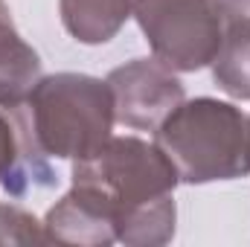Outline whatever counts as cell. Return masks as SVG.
<instances>
[{
	"label": "cell",
	"mask_w": 250,
	"mask_h": 247,
	"mask_svg": "<svg viewBox=\"0 0 250 247\" xmlns=\"http://www.w3.org/2000/svg\"><path fill=\"white\" fill-rule=\"evenodd\" d=\"M73 184L96 192L117 218V242L160 247L175 239L178 169L157 143L108 137L87 157L73 160Z\"/></svg>",
	"instance_id": "6da1fadb"
},
{
	"label": "cell",
	"mask_w": 250,
	"mask_h": 247,
	"mask_svg": "<svg viewBox=\"0 0 250 247\" xmlns=\"http://www.w3.org/2000/svg\"><path fill=\"white\" fill-rule=\"evenodd\" d=\"M12 123L26 163L50 186L47 160L87 157L111 137L117 123L111 84L87 73L41 76L26 99L12 108Z\"/></svg>",
	"instance_id": "7a4b0ae2"
},
{
	"label": "cell",
	"mask_w": 250,
	"mask_h": 247,
	"mask_svg": "<svg viewBox=\"0 0 250 247\" xmlns=\"http://www.w3.org/2000/svg\"><path fill=\"white\" fill-rule=\"evenodd\" d=\"M181 184L201 186L250 175V117L212 96L184 99L154 131Z\"/></svg>",
	"instance_id": "3957f363"
},
{
	"label": "cell",
	"mask_w": 250,
	"mask_h": 247,
	"mask_svg": "<svg viewBox=\"0 0 250 247\" xmlns=\"http://www.w3.org/2000/svg\"><path fill=\"white\" fill-rule=\"evenodd\" d=\"M134 18L154 59L175 73L209 67L224 41L212 0H137Z\"/></svg>",
	"instance_id": "277c9868"
},
{
	"label": "cell",
	"mask_w": 250,
	"mask_h": 247,
	"mask_svg": "<svg viewBox=\"0 0 250 247\" xmlns=\"http://www.w3.org/2000/svg\"><path fill=\"white\" fill-rule=\"evenodd\" d=\"M105 82L114 93L117 123L131 131H157V125L187 99L178 73L157 59H131L114 67Z\"/></svg>",
	"instance_id": "5b68a950"
},
{
	"label": "cell",
	"mask_w": 250,
	"mask_h": 247,
	"mask_svg": "<svg viewBox=\"0 0 250 247\" xmlns=\"http://www.w3.org/2000/svg\"><path fill=\"white\" fill-rule=\"evenodd\" d=\"M47 242L79 247H108L117 242V218L111 206L90 189L76 186L56 201L44 218Z\"/></svg>",
	"instance_id": "8992f818"
},
{
	"label": "cell",
	"mask_w": 250,
	"mask_h": 247,
	"mask_svg": "<svg viewBox=\"0 0 250 247\" xmlns=\"http://www.w3.org/2000/svg\"><path fill=\"white\" fill-rule=\"evenodd\" d=\"M41 79V59L18 32L9 3L0 0V108H18Z\"/></svg>",
	"instance_id": "52a82bcc"
},
{
	"label": "cell",
	"mask_w": 250,
	"mask_h": 247,
	"mask_svg": "<svg viewBox=\"0 0 250 247\" xmlns=\"http://www.w3.org/2000/svg\"><path fill=\"white\" fill-rule=\"evenodd\" d=\"M134 6L137 0H59V15L70 38L96 47L120 35Z\"/></svg>",
	"instance_id": "ba28073f"
},
{
	"label": "cell",
	"mask_w": 250,
	"mask_h": 247,
	"mask_svg": "<svg viewBox=\"0 0 250 247\" xmlns=\"http://www.w3.org/2000/svg\"><path fill=\"white\" fill-rule=\"evenodd\" d=\"M209 67L215 84L227 96L250 102V26H227L221 50Z\"/></svg>",
	"instance_id": "9c48e42d"
},
{
	"label": "cell",
	"mask_w": 250,
	"mask_h": 247,
	"mask_svg": "<svg viewBox=\"0 0 250 247\" xmlns=\"http://www.w3.org/2000/svg\"><path fill=\"white\" fill-rule=\"evenodd\" d=\"M0 245H50L44 221L32 212L0 201Z\"/></svg>",
	"instance_id": "30bf717a"
},
{
	"label": "cell",
	"mask_w": 250,
	"mask_h": 247,
	"mask_svg": "<svg viewBox=\"0 0 250 247\" xmlns=\"http://www.w3.org/2000/svg\"><path fill=\"white\" fill-rule=\"evenodd\" d=\"M218 18L227 26H250V0H212Z\"/></svg>",
	"instance_id": "8fae6325"
}]
</instances>
